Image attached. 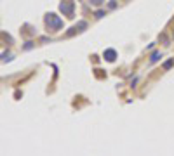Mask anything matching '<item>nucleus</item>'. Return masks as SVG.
<instances>
[{"label": "nucleus", "mask_w": 174, "mask_h": 156, "mask_svg": "<svg viewBox=\"0 0 174 156\" xmlns=\"http://www.w3.org/2000/svg\"><path fill=\"white\" fill-rule=\"evenodd\" d=\"M45 23H47V26L49 28H52V29H59L61 28V19H59L56 14H47V17H45Z\"/></svg>", "instance_id": "obj_1"}, {"label": "nucleus", "mask_w": 174, "mask_h": 156, "mask_svg": "<svg viewBox=\"0 0 174 156\" xmlns=\"http://www.w3.org/2000/svg\"><path fill=\"white\" fill-rule=\"evenodd\" d=\"M61 11H63V14H66L68 17H71L73 16V2H71V0L61 2Z\"/></svg>", "instance_id": "obj_2"}, {"label": "nucleus", "mask_w": 174, "mask_h": 156, "mask_svg": "<svg viewBox=\"0 0 174 156\" xmlns=\"http://www.w3.org/2000/svg\"><path fill=\"white\" fill-rule=\"evenodd\" d=\"M104 57H106V61H113L115 59V50H106L104 52Z\"/></svg>", "instance_id": "obj_3"}, {"label": "nucleus", "mask_w": 174, "mask_h": 156, "mask_svg": "<svg viewBox=\"0 0 174 156\" xmlns=\"http://www.w3.org/2000/svg\"><path fill=\"white\" fill-rule=\"evenodd\" d=\"M158 57H160V54H158V52H155V54H153V57H151V61L155 63V61H158Z\"/></svg>", "instance_id": "obj_4"}, {"label": "nucleus", "mask_w": 174, "mask_h": 156, "mask_svg": "<svg viewBox=\"0 0 174 156\" xmlns=\"http://www.w3.org/2000/svg\"><path fill=\"white\" fill-rule=\"evenodd\" d=\"M91 2H92V4H101L103 0H91Z\"/></svg>", "instance_id": "obj_5"}]
</instances>
